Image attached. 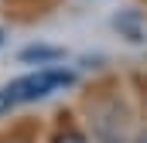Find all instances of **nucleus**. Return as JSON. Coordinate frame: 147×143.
<instances>
[{
  "mask_svg": "<svg viewBox=\"0 0 147 143\" xmlns=\"http://www.w3.org/2000/svg\"><path fill=\"white\" fill-rule=\"evenodd\" d=\"M72 82H75V72L62 68V65H45V68H34L21 78H14L7 85V92H10L14 106H28V102H41V99L69 89Z\"/></svg>",
  "mask_w": 147,
  "mask_h": 143,
  "instance_id": "f257e3e1",
  "label": "nucleus"
},
{
  "mask_svg": "<svg viewBox=\"0 0 147 143\" xmlns=\"http://www.w3.org/2000/svg\"><path fill=\"white\" fill-rule=\"evenodd\" d=\"M62 58V48H48V44H31L21 51V61H41V65H55Z\"/></svg>",
  "mask_w": 147,
  "mask_h": 143,
  "instance_id": "f03ea898",
  "label": "nucleus"
},
{
  "mask_svg": "<svg viewBox=\"0 0 147 143\" xmlns=\"http://www.w3.org/2000/svg\"><path fill=\"white\" fill-rule=\"evenodd\" d=\"M51 143H86V136H82L75 126H65V130L55 133V140H51Z\"/></svg>",
  "mask_w": 147,
  "mask_h": 143,
  "instance_id": "7ed1b4c3",
  "label": "nucleus"
},
{
  "mask_svg": "<svg viewBox=\"0 0 147 143\" xmlns=\"http://www.w3.org/2000/svg\"><path fill=\"white\" fill-rule=\"evenodd\" d=\"M10 106H14L10 92H7V89H0V116H3V112H10Z\"/></svg>",
  "mask_w": 147,
  "mask_h": 143,
  "instance_id": "20e7f679",
  "label": "nucleus"
},
{
  "mask_svg": "<svg viewBox=\"0 0 147 143\" xmlns=\"http://www.w3.org/2000/svg\"><path fill=\"white\" fill-rule=\"evenodd\" d=\"M3 41H7V34H3V27H0V48H3Z\"/></svg>",
  "mask_w": 147,
  "mask_h": 143,
  "instance_id": "39448f33",
  "label": "nucleus"
}]
</instances>
